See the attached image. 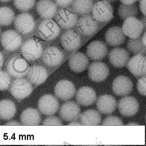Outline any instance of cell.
<instances>
[{"instance_id": "6da1fadb", "label": "cell", "mask_w": 146, "mask_h": 146, "mask_svg": "<svg viewBox=\"0 0 146 146\" xmlns=\"http://www.w3.org/2000/svg\"><path fill=\"white\" fill-rule=\"evenodd\" d=\"M29 64L26 59L19 54L10 56L5 63L6 71L14 78H23L27 73Z\"/></svg>"}, {"instance_id": "7a4b0ae2", "label": "cell", "mask_w": 146, "mask_h": 146, "mask_svg": "<svg viewBox=\"0 0 146 146\" xmlns=\"http://www.w3.org/2000/svg\"><path fill=\"white\" fill-rule=\"evenodd\" d=\"M32 84L26 78H15L10 85V91L12 96L21 101L29 96L33 92Z\"/></svg>"}, {"instance_id": "3957f363", "label": "cell", "mask_w": 146, "mask_h": 146, "mask_svg": "<svg viewBox=\"0 0 146 146\" xmlns=\"http://www.w3.org/2000/svg\"><path fill=\"white\" fill-rule=\"evenodd\" d=\"M43 47L40 42L34 38L26 40L21 46V52L28 61H34L42 56Z\"/></svg>"}, {"instance_id": "277c9868", "label": "cell", "mask_w": 146, "mask_h": 146, "mask_svg": "<svg viewBox=\"0 0 146 146\" xmlns=\"http://www.w3.org/2000/svg\"><path fill=\"white\" fill-rule=\"evenodd\" d=\"M92 17L96 21L106 22L110 21L113 17V7L110 2L106 1H100L93 5Z\"/></svg>"}, {"instance_id": "5b68a950", "label": "cell", "mask_w": 146, "mask_h": 146, "mask_svg": "<svg viewBox=\"0 0 146 146\" xmlns=\"http://www.w3.org/2000/svg\"><path fill=\"white\" fill-rule=\"evenodd\" d=\"M2 47L7 51H17L22 43V38L19 33L14 30H7L2 33L1 36Z\"/></svg>"}, {"instance_id": "8992f818", "label": "cell", "mask_w": 146, "mask_h": 146, "mask_svg": "<svg viewBox=\"0 0 146 146\" xmlns=\"http://www.w3.org/2000/svg\"><path fill=\"white\" fill-rule=\"evenodd\" d=\"M55 19L60 27L68 30L76 25L78 15L72 10L63 7L57 10Z\"/></svg>"}, {"instance_id": "52a82bcc", "label": "cell", "mask_w": 146, "mask_h": 146, "mask_svg": "<svg viewBox=\"0 0 146 146\" xmlns=\"http://www.w3.org/2000/svg\"><path fill=\"white\" fill-rule=\"evenodd\" d=\"M14 26L19 33L27 34L32 32L35 29V22L32 15L29 13H23L15 17Z\"/></svg>"}, {"instance_id": "ba28073f", "label": "cell", "mask_w": 146, "mask_h": 146, "mask_svg": "<svg viewBox=\"0 0 146 146\" xmlns=\"http://www.w3.org/2000/svg\"><path fill=\"white\" fill-rule=\"evenodd\" d=\"M40 36L44 40H50L56 38L60 34L59 26L52 19L42 21L38 28Z\"/></svg>"}, {"instance_id": "9c48e42d", "label": "cell", "mask_w": 146, "mask_h": 146, "mask_svg": "<svg viewBox=\"0 0 146 146\" xmlns=\"http://www.w3.org/2000/svg\"><path fill=\"white\" fill-rule=\"evenodd\" d=\"M38 107L40 113L46 116H50L58 111L59 102L56 96L51 94H46L38 100Z\"/></svg>"}, {"instance_id": "30bf717a", "label": "cell", "mask_w": 146, "mask_h": 146, "mask_svg": "<svg viewBox=\"0 0 146 146\" xmlns=\"http://www.w3.org/2000/svg\"><path fill=\"white\" fill-rule=\"evenodd\" d=\"M78 33L84 36H90L95 33L98 29V23L89 14L82 15L78 19L76 24Z\"/></svg>"}, {"instance_id": "8fae6325", "label": "cell", "mask_w": 146, "mask_h": 146, "mask_svg": "<svg viewBox=\"0 0 146 146\" xmlns=\"http://www.w3.org/2000/svg\"><path fill=\"white\" fill-rule=\"evenodd\" d=\"M121 29L125 36L129 38H136L140 36L144 30L140 19L132 17L124 19Z\"/></svg>"}, {"instance_id": "7c38bea8", "label": "cell", "mask_w": 146, "mask_h": 146, "mask_svg": "<svg viewBox=\"0 0 146 146\" xmlns=\"http://www.w3.org/2000/svg\"><path fill=\"white\" fill-rule=\"evenodd\" d=\"M110 70L107 65L102 62H92L88 68L89 78L95 82H100L106 80L109 75Z\"/></svg>"}, {"instance_id": "4fadbf2b", "label": "cell", "mask_w": 146, "mask_h": 146, "mask_svg": "<svg viewBox=\"0 0 146 146\" xmlns=\"http://www.w3.org/2000/svg\"><path fill=\"white\" fill-rule=\"evenodd\" d=\"M42 58L43 62L48 67H54L60 64L63 58V51L58 47L52 46L43 51Z\"/></svg>"}, {"instance_id": "5bb4252c", "label": "cell", "mask_w": 146, "mask_h": 146, "mask_svg": "<svg viewBox=\"0 0 146 146\" xmlns=\"http://www.w3.org/2000/svg\"><path fill=\"white\" fill-rule=\"evenodd\" d=\"M76 92L74 84L68 80H61L59 81L54 87L55 96L63 101H67L75 95Z\"/></svg>"}, {"instance_id": "9a60e30c", "label": "cell", "mask_w": 146, "mask_h": 146, "mask_svg": "<svg viewBox=\"0 0 146 146\" xmlns=\"http://www.w3.org/2000/svg\"><path fill=\"white\" fill-rule=\"evenodd\" d=\"M145 56L141 54H137L133 56L125 64L128 70L136 78L145 76Z\"/></svg>"}, {"instance_id": "2e32d148", "label": "cell", "mask_w": 146, "mask_h": 146, "mask_svg": "<svg viewBox=\"0 0 146 146\" xmlns=\"http://www.w3.org/2000/svg\"><path fill=\"white\" fill-rule=\"evenodd\" d=\"M117 107L123 116H132L138 112L139 104L135 98L126 95L119 101Z\"/></svg>"}, {"instance_id": "e0dca14e", "label": "cell", "mask_w": 146, "mask_h": 146, "mask_svg": "<svg viewBox=\"0 0 146 146\" xmlns=\"http://www.w3.org/2000/svg\"><path fill=\"white\" fill-rule=\"evenodd\" d=\"M79 104L74 101H67L62 104L59 108V115L61 119L65 121L75 120L80 113Z\"/></svg>"}, {"instance_id": "ac0fdd59", "label": "cell", "mask_w": 146, "mask_h": 146, "mask_svg": "<svg viewBox=\"0 0 146 146\" xmlns=\"http://www.w3.org/2000/svg\"><path fill=\"white\" fill-rule=\"evenodd\" d=\"M62 47L67 51H72L78 49L81 44V37L79 33L73 30L64 32L60 38Z\"/></svg>"}, {"instance_id": "d6986e66", "label": "cell", "mask_w": 146, "mask_h": 146, "mask_svg": "<svg viewBox=\"0 0 146 146\" xmlns=\"http://www.w3.org/2000/svg\"><path fill=\"white\" fill-rule=\"evenodd\" d=\"M112 88L115 95L119 96H126L132 91L133 83L127 76L120 75L113 80Z\"/></svg>"}, {"instance_id": "ffe728a7", "label": "cell", "mask_w": 146, "mask_h": 146, "mask_svg": "<svg viewBox=\"0 0 146 146\" xmlns=\"http://www.w3.org/2000/svg\"><path fill=\"white\" fill-rule=\"evenodd\" d=\"M108 60L112 66L121 68L125 66L130 58L128 50L121 47H115L108 54Z\"/></svg>"}, {"instance_id": "44dd1931", "label": "cell", "mask_w": 146, "mask_h": 146, "mask_svg": "<svg viewBox=\"0 0 146 146\" xmlns=\"http://www.w3.org/2000/svg\"><path fill=\"white\" fill-rule=\"evenodd\" d=\"M108 48L102 41L95 40L88 44L86 53L88 58L94 60H100L107 54Z\"/></svg>"}, {"instance_id": "7402d4cb", "label": "cell", "mask_w": 146, "mask_h": 146, "mask_svg": "<svg viewBox=\"0 0 146 146\" xmlns=\"http://www.w3.org/2000/svg\"><path fill=\"white\" fill-rule=\"evenodd\" d=\"M26 76L31 84L38 86L47 79L48 73L44 67L38 64L32 65L29 67Z\"/></svg>"}, {"instance_id": "603a6c76", "label": "cell", "mask_w": 146, "mask_h": 146, "mask_svg": "<svg viewBox=\"0 0 146 146\" xmlns=\"http://www.w3.org/2000/svg\"><path fill=\"white\" fill-rule=\"evenodd\" d=\"M96 108L102 114L110 115L116 110L117 103L116 99L111 95L104 94L96 99Z\"/></svg>"}, {"instance_id": "cb8c5ba5", "label": "cell", "mask_w": 146, "mask_h": 146, "mask_svg": "<svg viewBox=\"0 0 146 146\" xmlns=\"http://www.w3.org/2000/svg\"><path fill=\"white\" fill-rule=\"evenodd\" d=\"M96 94L91 87L83 86L78 89L75 94L76 103L83 106H89L96 100Z\"/></svg>"}, {"instance_id": "d4e9b609", "label": "cell", "mask_w": 146, "mask_h": 146, "mask_svg": "<svg viewBox=\"0 0 146 146\" xmlns=\"http://www.w3.org/2000/svg\"><path fill=\"white\" fill-rule=\"evenodd\" d=\"M36 10L43 19H52L57 11V6L52 0H39L36 4Z\"/></svg>"}, {"instance_id": "484cf974", "label": "cell", "mask_w": 146, "mask_h": 146, "mask_svg": "<svg viewBox=\"0 0 146 146\" xmlns=\"http://www.w3.org/2000/svg\"><path fill=\"white\" fill-rule=\"evenodd\" d=\"M105 39L110 46L116 47L123 44L125 40V35L121 27L115 26L108 29L105 33Z\"/></svg>"}, {"instance_id": "4316f807", "label": "cell", "mask_w": 146, "mask_h": 146, "mask_svg": "<svg viewBox=\"0 0 146 146\" xmlns=\"http://www.w3.org/2000/svg\"><path fill=\"white\" fill-rule=\"evenodd\" d=\"M88 58L81 52H76L68 60L70 68L75 72L84 71L88 68Z\"/></svg>"}, {"instance_id": "83f0119b", "label": "cell", "mask_w": 146, "mask_h": 146, "mask_svg": "<svg viewBox=\"0 0 146 146\" xmlns=\"http://www.w3.org/2000/svg\"><path fill=\"white\" fill-rule=\"evenodd\" d=\"M20 120L23 125H37L40 123V113L39 110L35 108H28L22 112Z\"/></svg>"}, {"instance_id": "f1b7e54d", "label": "cell", "mask_w": 146, "mask_h": 146, "mask_svg": "<svg viewBox=\"0 0 146 146\" xmlns=\"http://www.w3.org/2000/svg\"><path fill=\"white\" fill-rule=\"evenodd\" d=\"M79 116L81 125H98L102 122L100 113L94 109L87 110L80 113Z\"/></svg>"}, {"instance_id": "f546056e", "label": "cell", "mask_w": 146, "mask_h": 146, "mask_svg": "<svg viewBox=\"0 0 146 146\" xmlns=\"http://www.w3.org/2000/svg\"><path fill=\"white\" fill-rule=\"evenodd\" d=\"M17 108L15 103L9 99L0 100V119L9 120L15 115Z\"/></svg>"}, {"instance_id": "4dcf8cb0", "label": "cell", "mask_w": 146, "mask_h": 146, "mask_svg": "<svg viewBox=\"0 0 146 146\" xmlns=\"http://www.w3.org/2000/svg\"><path fill=\"white\" fill-rule=\"evenodd\" d=\"M92 0H72L71 6L72 10L78 14H88L93 6Z\"/></svg>"}, {"instance_id": "1f68e13d", "label": "cell", "mask_w": 146, "mask_h": 146, "mask_svg": "<svg viewBox=\"0 0 146 146\" xmlns=\"http://www.w3.org/2000/svg\"><path fill=\"white\" fill-rule=\"evenodd\" d=\"M118 15L121 19H125L128 17H136L139 14V9L135 3L126 5L120 4L117 9Z\"/></svg>"}, {"instance_id": "d6a6232c", "label": "cell", "mask_w": 146, "mask_h": 146, "mask_svg": "<svg viewBox=\"0 0 146 146\" xmlns=\"http://www.w3.org/2000/svg\"><path fill=\"white\" fill-rule=\"evenodd\" d=\"M15 13L11 8L7 6L0 7V25L9 26L14 20Z\"/></svg>"}, {"instance_id": "836d02e7", "label": "cell", "mask_w": 146, "mask_h": 146, "mask_svg": "<svg viewBox=\"0 0 146 146\" xmlns=\"http://www.w3.org/2000/svg\"><path fill=\"white\" fill-rule=\"evenodd\" d=\"M128 50L133 54H137L145 50V47L143 45L140 36L136 38H129L127 42Z\"/></svg>"}, {"instance_id": "e575fe53", "label": "cell", "mask_w": 146, "mask_h": 146, "mask_svg": "<svg viewBox=\"0 0 146 146\" xmlns=\"http://www.w3.org/2000/svg\"><path fill=\"white\" fill-rule=\"evenodd\" d=\"M35 0H14L15 7L22 11H27L34 6Z\"/></svg>"}, {"instance_id": "d590c367", "label": "cell", "mask_w": 146, "mask_h": 146, "mask_svg": "<svg viewBox=\"0 0 146 146\" xmlns=\"http://www.w3.org/2000/svg\"><path fill=\"white\" fill-rule=\"evenodd\" d=\"M11 79L9 74L4 70L0 69V91L7 89L11 84Z\"/></svg>"}, {"instance_id": "8d00e7d4", "label": "cell", "mask_w": 146, "mask_h": 146, "mask_svg": "<svg viewBox=\"0 0 146 146\" xmlns=\"http://www.w3.org/2000/svg\"><path fill=\"white\" fill-rule=\"evenodd\" d=\"M42 124L44 125H61L63 124V123L60 118L52 115L48 116V117L45 118L42 121Z\"/></svg>"}, {"instance_id": "74e56055", "label": "cell", "mask_w": 146, "mask_h": 146, "mask_svg": "<svg viewBox=\"0 0 146 146\" xmlns=\"http://www.w3.org/2000/svg\"><path fill=\"white\" fill-rule=\"evenodd\" d=\"M102 125H123V122L120 118L115 116H108L102 121Z\"/></svg>"}, {"instance_id": "f35d334b", "label": "cell", "mask_w": 146, "mask_h": 146, "mask_svg": "<svg viewBox=\"0 0 146 146\" xmlns=\"http://www.w3.org/2000/svg\"><path fill=\"white\" fill-rule=\"evenodd\" d=\"M136 87L138 92L143 96H145L146 93V78L145 76H143L139 78Z\"/></svg>"}, {"instance_id": "ab89813d", "label": "cell", "mask_w": 146, "mask_h": 146, "mask_svg": "<svg viewBox=\"0 0 146 146\" xmlns=\"http://www.w3.org/2000/svg\"><path fill=\"white\" fill-rule=\"evenodd\" d=\"M56 6L61 7H66L71 4L72 0H54Z\"/></svg>"}, {"instance_id": "60d3db41", "label": "cell", "mask_w": 146, "mask_h": 146, "mask_svg": "<svg viewBox=\"0 0 146 146\" xmlns=\"http://www.w3.org/2000/svg\"><path fill=\"white\" fill-rule=\"evenodd\" d=\"M145 1L146 0H140L139 3L140 10L144 16H145Z\"/></svg>"}, {"instance_id": "b9f144b4", "label": "cell", "mask_w": 146, "mask_h": 146, "mask_svg": "<svg viewBox=\"0 0 146 146\" xmlns=\"http://www.w3.org/2000/svg\"><path fill=\"white\" fill-rule=\"evenodd\" d=\"M138 0H120V1L123 4H126V5H130L135 3Z\"/></svg>"}, {"instance_id": "7bdbcfd3", "label": "cell", "mask_w": 146, "mask_h": 146, "mask_svg": "<svg viewBox=\"0 0 146 146\" xmlns=\"http://www.w3.org/2000/svg\"><path fill=\"white\" fill-rule=\"evenodd\" d=\"M5 125H21V124L15 120H10L6 123Z\"/></svg>"}, {"instance_id": "ee69618b", "label": "cell", "mask_w": 146, "mask_h": 146, "mask_svg": "<svg viewBox=\"0 0 146 146\" xmlns=\"http://www.w3.org/2000/svg\"><path fill=\"white\" fill-rule=\"evenodd\" d=\"M140 21H141V23H142V25H143V26L144 29L145 30V27H146V18H145V16L144 15V17H142V18L140 19Z\"/></svg>"}, {"instance_id": "f6af8a7d", "label": "cell", "mask_w": 146, "mask_h": 146, "mask_svg": "<svg viewBox=\"0 0 146 146\" xmlns=\"http://www.w3.org/2000/svg\"><path fill=\"white\" fill-rule=\"evenodd\" d=\"M145 38H146V33H145V31H144V33H143V35L142 37H141V38L142 43H143V45H144L145 47L146 46V40H145Z\"/></svg>"}, {"instance_id": "bcb514c9", "label": "cell", "mask_w": 146, "mask_h": 146, "mask_svg": "<svg viewBox=\"0 0 146 146\" xmlns=\"http://www.w3.org/2000/svg\"><path fill=\"white\" fill-rule=\"evenodd\" d=\"M4 64V58L2 54L0 52V69L2 67Z\"/></svg>"}, {"instance_id": "7dc6e473", "label": "cell", "mask_w": 146, "mask_h": 146, "mask_svg": "<svg viewBox=\"0 0 146 146\" xmlns=\"http://www.w3.org/2000/svg\"><path fill=\"white\" fill-rule=\"evenodd\" d=\"M69 125H81V123H76V122H72L69 124Z\"/></svg>"}, {"instance_id": "c3c4849f", "label": "cell", "mask_w": 146, "mask_h": 146, "mask_svg": "<svg viewBox=\"0 0 146 146\" xmlns=\"http://www.w3.org/2000/svg\"><path fill=\"white\" fill-rule=\"evenodd\" d=\"M139 125L138 124H137V123H128L127 125Z\"/></svg>"}, {"instance_id": "681fc988", "label": "cell", "mask_w": 146, "mask_h": 146, "mask_svg": "<svg viewBox=\"0 0 146 146\" xmlns=\"http://www.w3.org/2000/svg\"><path fill=\"white\" fill-rule=\"evenodd\" d=\"M104 1H107V2H112L116 1V0H104Z\"/></svg>"}, {"instance_id": "f907efd6", "label": "cell", "mask_w": 146, "mask_h": 146, "mask_svg": "<svg viewBox=\"0 0 146 146\" xmlns=\"http://www.w3.org/2000/svg\"><path fill=\"white\" fill-rule=\"evenodd\" d=\"M11 0H0V1L1 2H9Z\"/></svg>"}, {"instance_id": "816d5d0a", "label": "cell", "mask_w": 146, "mask_h": 146, "mask_svg": "<svg viewBox=\"0 0 146 146\" xmlns=\"http://www.w3.org/2000/svg\"><path fill=\"white\" fill-rule=\"evenodd\" d=\"M0 33H1V30H0Z\"/></svg>"}]
</instances>
